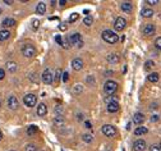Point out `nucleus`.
I'll return each instance as SVG.
<instances>
[{"mask_svg": "<svg viewBox=\"0 0 161 151\" xmlns=\"http://www.w3.org/2000/svg\"><path fill=\"white\" fill-rule=\"evenodd\" d=\"M101 37H102V40L107 44H115L119 41V36L114 31H111V29H105V31L101 33Z\"/></svg>", "mask_w": 161, "mask_h": 151, "instance_id": "1", "label": "nucleus"}, {"mask_svg": "<svg viewBox=\"0 0 161 151\" xmlns=\"http://www.w3.org/2000/svg\"><path fill=\"white\" fill-rule=\"evenodd\" d=\"M116 90H118V83H116L115 81H111V79H109V81H106L105 85H104V91H105L107 95L115 94Z\"/></svg>", "mask_w": 161, "mask_h": 151, "instance_id": "2", "label": "nucleus"}, {"mask_svg": "<svg viewBox=\"0 0 161 151\" xmlns=\"http://www.w3.org/2000/svg\"><path fill=\"white\" fill-rule=\"evenodd\" d=\"M22 54L25 55L26 58H33L35 55H36V49H35V46L29 45V44H26V45L22 47Z\"/></svg>", "mask_w": 161, "mask_h": 151, "instance_id": "3", "label": "nucleus"}, {"mask_svg": "<svg viewBox=\"0 0 161 151\" xmlns=\"http://www.w3.org/2000/svg\"><path fill=\"white\" fill-rule=\"evenodd\" d=\"M23 102H25L26 106H28V108H33L36 105V102H37V97H36V95L33 94H27L25 97H23Z\"/></svg>", "mask_w": 161, "mask_h": 151, "instance_id": "4", "label": "nucleus"}, {"mask_svg": "<svg viewBox=\"0 0 161 151\" xmlns=\"http://www.w3.org/2000/svg\"><path fill=\"white\" fill-rule=\"evenodd\" d=\"M68 42L70 44V45H78V46H82V36H80V33H72L68 36Z\"/></svg>", "mask_w": 161, "mask_h": 151, "instance_id": "5", "label": "nucleus"}, {"mask_svg": "<svg viewBox=\"0 0 161 151\" xmlns=\"http://www.w3.org/2000/svg\"><path fill=\"white\" fill-rule=\"evenodd\" d=\"M102 133L106 137H114L116 135V128L111 124H105V126H102Z\"/></svg>", "mask_w": 161, "mask_h": 151, "instance_id": "6", "label": "nucleus"}, {"mask_svg": "<svg viewBox=\"0 0 161 151\" xmlns=\"http://www.w3.org/2000/svg\"><path fill=\"white\" fill-rule=\"evenodd\" d=\"M125 26H127V20H125V18H123V17H118V18L115 19V23H114V29L118 32L123 31V29L125 28Z\"/></svg>", "mask_w": 161, "mask_h": 151, "instance_id": "7", "label": "nucleus"}, {"mask_svg": "<svg viewBox=\"0 0 161 151\" xmlns=\"http://www.w3.org/2000/svg\"><path fill=\"white\" fill-rule=\"evenodd\" d=\"M53 72L49 69V68H46V69L42 72V81H44V83H46V85H51L53 83V81H54V77H53Z\"/></svg>", "mask_w": 161, "mask_h": 151, "instance_id": "8", "label": "nucleus"}, {"mask_svg": "<svg viewBox=\"0 0 161 151\" xmlns=\"http://www.w3.org/2000/svg\"><path fill=\"white\" fill-rule=\"evenodd\" d=\"M119 109H120V105L116 100H110L107 102V111L109 113H116V111H119Z\"/></svg>", "mask_w": 161, "mask_h": 151, "instance_id": "9", "label": "nucleus"}, {"mask_svg": "<svg viewBox=\"0 0 161 151\" xmlns=\"http://www.w3.org/2000/svg\"><path fill=\"white\" fill-rule=\"evenodd\" d=\"M7 102H8V108H9V109H12V110H17L18 106H19L18 99H17L16 96H13V95L8 97V101H7Z\"/></svg>", "mask_w": 161, "mask_h": 151, "instance_id": "10", "label": "nucleus"}, {"mask_svg": "<svg viewBox=\"0 0 161 151\" xmlns=\"http://www.w3.org/2000/svg\"><path fill=\"white\" fill-rule=\"evenodd\" d=\"M146 147H147V145H146L145 140H137L133 143V150L134 151H145Z\"/></svg>", "mask_w": 161, "mask_h": 151, "instance_id": "11", "label": "nucleus"}, {"mask_svg": "<svg viewBox=\"0 0 161 151\" xmlns=\"http://www.w3.org/2000/svg\"><path fill=\"white\" fill-rule=\"evenodd\" d=\"M155 31H156V27H155V25H152V23H148V25H146L145 28H143V35H146V36H151V35L155 33Z\"/></svg>", "mask_w": 161, "mask_h": 151, "instance_id": "12", "label": "nucleus"}, {"mask_svg": "<svg viewBox=\"0 0 161 151\" xmlns=\"http://www.w3.org/2000/svg\"><path fill=\"white\" fill-rule=\"evenodd\" d=\"M72 68H73L74 70H80L83 68V60L80 58L73 59V61H72Z\"/></svg>", "mask_w": 161, "mask_h": 151, "instance_id": "13", "label": "nucleus"}, {"mask_svg": "<svg viewBox=\"0 0 161 151\" xmlns=\"http://www.w3.org/2000/svg\"><path fill=\"white\" fill-rule=\"evenodd\" d=\"M145 122V115L142 113H136L133 115V123L137 124V126H141V124Z\"/></svg>", "mask_w": 161, "mask_h": 151, "instance_id": "14", "label": "nucleus"}, {"mask_svg": "<svg viewBox=\"0 0 161 151\" xmlns=\"http://www.w3.org/2000/svg\"><path fill=\"white\" fill-rule=\"evenodd\" d=\"M37 115L38 117H44V115H46V113H47V106H46V104H44V102H41V104H38V106H37Z\"/></svg>", "mask_w": 161, "mask_h": 151, "instance_id": "15", "label": "nucleus"}, {"mask_svg": "<svg viewBox=\"0 0 161 151\" xmlns=\"http://www.w3.org/2000/svg\"><path fill=\"white\" fill-rule=\"evenodd\" d=\"M120 8H121V10L123 12H125V13H130V12L133 10V5H132V3H129V1L121 3Z\"/></svg>", "mask_w": 161, "mask_h": 151, "instance_id": "16", "label": "nucleus"}, {"mask_svg": "<svg viewBox=\"0 0 161 151\" xmlns=\"http://www.w3.org/2000/svg\"><path fill=\"white\" fill-rule=\"evenodd\" d=\"M1 26L3 27H13V26H16V19L13 18H5L4 20L1 22Z\"/></svg>", "mask_w": 161, "mask_h": 151, "instance_id": "17", "label": "nucleus"}, {"mask_svg": "<svg viewBox=\"0 0 161 151\" xmlns=\"http://www.w3.org/2000/svg\"><path fill=\"white\" fill-rule=\"evenodd\" d=\"M45 12H46V4H45L44 1H40L37 4V7H36V13L37 14H45Z\"/></svg>", "mask_w": 161, "mask_h": 151, "instance_id": "18", "label": "nucleus"}, {"mask_svg": "<svg viewBox=\"0 0 161 151\" xmlns=\"http://www.w3.org/2000/svg\"><path fill=\"white\" fill-rule=\"evenodd\" d=\"M141 14L143 18H151L152 16H153V10L150 9V8H143L141 10Z\"/></svg>", "mask_w": 161, "mask_h": 151, "instance_id": "19", "label": "nucleus"}, {"mask_svg": "<svg viewBox=\"0 0 161 151\" xmlns=\"http://www.w3.org/2000/svg\"><path fill=\"white\" fill-rule=\"evenodd\" d=\"M119 60H120V58H119L118 54H110V55H107V61H109L110 64H116V63H119Z\"/></svg>", "mask_w": 161, "mask_h": 151, "instance_id": "20", "label": "nucleus"}, {"mask_svg": "<svg viewBox=\"0 0 161 151\" xmlns=\"http://www.w3.org/2000/svg\"><path fill=\"white\" fill-rule=\"evenodd\" d=\"M9 37H10L9 29H1V31H0V41H5V40H8Z\"/></svg>", "mask_w": 161, "mask_h": 151, "instance_id": "21", "label": "nucleus"}, {"mask_svg": "<svg viewBox=\"0 0 161 151\" xmlns=\"http://www.w3.org/2000/svg\"><path fill=\"white\" fill-rule=\"evenodd\" d=\"M147 132H148V129L146 128V127H137L136 131H134V135L136 136H143V135H146Z\"/></svg>", "mask_w": 161, "mask_h": 151, "instance_id": "22", "label": "nucleus"}, {"mask_svg": "<svg viewBox=\"0 0 161 151\" xmlns=\"http://www.w3.org/2000/svg\"><path fill=\"white\" fill-rule=\"evenodd\" d=\"M7 69L10 73H14L17 70V63H16V61H8V63H7Z\"/></svg>", "mask_w": 161, "mask_h": 151, "instance_id": "23", "label": "nucleus"}, {"mask_svg": "<svg viewBox=\"0 0 161 151\" xmlns=\"http://www.w3.org/2000/svg\"><path fill=\"white\" fill-rule=\"evenodd\" d=\"M159 73H150V74H148V77H147V79L150 82H152V83H156L157 81H159Z\"/></svg>", "mask_w": 161, "mask_h": 151, "instance_id": "24", "label": "nucleus"}, {"mask_svg": "<svg viewBox=\"0 0 161 151\" xmlns=\"http://www.w3.org/2000/svg\"><path fill=\"white\" fill-rule=\"evenodd\" d=\"M37 131H38V128L36 126H29L28 128H27V135H28V136H33L35 133H37Z\"/></svg>", "mask_w": 161, "mask_h": 151, "instance_id": "25", "label": "nucleus"}, {"mask_svg": "<svg viewBox=\"0 0 161 151\" xmlns=\"http://www.w3.org/2000/svg\"><path fill=\"white\" fill-rule=\"evenodd\" d=\"M25 151H37V146L35 143H29L25 147Z\"/></svg>", "mask_w": 161, "mask_h": 151, "instance_id": "26", "label": "nucleus"}, {"mask_svg": "<svg viewBox=\"0 0 161 151\" xmlns=\"http://www.w3.org/2000/svg\"><path fill=\"white\" fill-rule=\"evenodd\" d=\"M92 22H93V18H92L91 16H87L85 19H83V23H85L86 26H91V25H92Z\"/></svg>", "mask_w": 161, "mask_h": 151, "instance_id": "27", "label": "nucleus"}, {"mask_svg": "<svg viewBox=\"0 0 161 151\" xmlns=\"http://www.w3.org/2000/svg\"><path fill=\"white\" fill-rule=\"evenodd\" d=\"M61 76H63V72H61V69H56V73H55V82H59L60 81V78H61Z\"/></svg>", "mask_w": 161, "mask_h": 151, "instance_id": "28", "label": "nucleus"}, {"mask_svg": "<svg viewBox=\"0 0 161 151\" xmlns=\"http://www.w3.org/2000/svg\"><path fill=\"white\" fill-rule=\"evenodd\" d=\"M78 17H79L78 13H73V14H72V16L69 17V19H68V20H69V23H73V22H76V20L78 19Z\"/></svg>", "mask_w": 161, "mask_h": 151, "instance_id": "29", "label": "nucleus"}, {"mask_svg": "<svg viewBox=\"0 0 161 151\" xmlns=\"http://www.w3.org/2000/svg\"><path fill=\"white\" fill-rule=\"evenodd\" d=\"M153 66H155L153 61H152V60H147V61L145 63V69H146V70H148V69H151V68L153 67Z\"/></svg>", "mask_w": 161, "mask_h": 151, "instance_id": "30", "label": "nucleus"}, {"mask_svg": "<svg viewBox=\"0 0 161 151\" xmlns=\"http://www.w3.org/2000/svg\"><path fill=\"white\" fill-rule=\"evenodd\" d=\"M54 123H55V124H63V123H64V118H63L61 115H58V117L54 119Z\"/></svg>", "mask_w": 161, "mask_h": 151, "instance_id": "31", "label": "nucleus"}, {"mask_svg": "<svg viewBox=\"0 0 161 151\" xmlns=\"http://www.w3.org/2000/svg\"><path fill=\"white\" fill-rule=\"evenodd\" d=\"M82 140L85 142H92V136L91 135H83L82 136Z\"/></svg>", "mask_w": 161, "mask_h": 151, "instance_id": "32", "label": "nucleus"}, {"mask_svg": "<svg viewBox=\"0 0 161 151\" xmlns=\"http://www.w3.org/2000/svg\"><path fill=\"white\" fill-rule=\"evenodd\" d=\"M38 25H40V22H38L37 19H33V20H32V29L36 31V29L38 28Z\"/></svg>", "mask_w": 161, "mask_h": 151, "instance_id": "33", "label": "nucleus"}, {"mask_svg": "<svg viewBox=\"0 0 161 151\" xmlns=\"http://www.w3.org/2000/svg\"><path fill=\"white\" fill-rule=\"evenodd\" d=\"M155 46H156L159 50H161V37L156 38V41H155Z\"/></svg>", "mask_w": 161, "mask_h": 151, "instance_id": "34", "label": "nucleus"}, {"mask_svg": "<svg viewBox=\"0 0 161 151\" xmlns=\"http://www.w3.org/2000/svg\"><path fill=\"white\" fill-rule=\"evenodd\" d=\"M55 41L59 44V45H63V37L60 36V35H58V36L55 37Z\"/></svg>", "mask_w": 161, "mask_h": 151, "instance_id": "35", "label": "nucleus"}, {"mask_svg": "<svg viewBox=\"0 0 161 151\" xmlns=\"http://www.w3.org/2000/svg\"><path fill=\"white\" fill-rule=\"evenodd\" d=\"M150 151H161L159 145H152V146L150 147Z\"/></svg>", "mask_w": 161, "mask_h": 151, "instance_id": "36", "label": "nucleus"}, {"mask_svg": "<svg viewBox=\"0 0 161 151\" xmlns=\"http://www.w3.org/2000/svg\"><path fill=\"white\" fill-rule=\"evenodd\" d=\"M61 79H63V81H64V82H67L68 79H69V74H68L67 72H64V73H63V77H61Z\"/></svg>", "mask_w": 161, "mask_h": 151, "instance_id": "37", "label": "nucleus"}, {"mask_svg": "<svg viewBox=\"0 0 161 151\" xmlns=\"http://www.w3.org/2000/svg\"><path fill=\"white\" fill-rule=\"evenodd\" d=\"M146 3L150 5H156V4H159V0H147Z\"/></svg>", "mask_w": 161, "mask_h": 151, "instance_id": "38", "label": "nucleus"}, {"mask_svg": "<svg viewBox=\"0 0 161 151\" xmlns=\"http://www.w3.org/2000/svg\"><path fill=\"white\" fill-rule=\"evenodd\" d=\"M4 77H5V70L3 69V68H0V81L4 79Z\"/></svg>", "mask_w": 161, "mask_h": 151, "instance_id": "39", "label": "nucleus"}, {"mask_svg": "<svg viewBox=\"0 0 161 151\" xmlns=\"http://www.w3.org/2000/svg\"><path fill=\"white\" fill-rule=\"evenodd\" d=\"M82 90L83 88H82V86L80 85H76V87H74V91H76V92H80Z\"/></svg>", "mask_w": 161, "mask_h": 151, "instance_id": "40", "label": "nucleus"}, {"mask_svg": "<svg viewBox=\"0 0 161 151\" xmlns=\"http://www.w3.org/2000/svg\"><path fill=\"white\" fill-rule=\"evenodd\" d=\"M85 127H86V128H87V129H91V128H92V124H91V122H88V120H86V122H85Z\"/></svg>", "mask_w": 161, "mask_h": 151, "instance_id": "41", "label": "nucleus"}, {"mask_svg": "<svg viewBox=\"0 0 161 151\" xmlns=\"http://www.w3.org/2000/svg\"><path fill=\"white\" fill-rule=\"evenodd\" d=\"M156 120H159V115H153L151 118V122H156Z\"/></svg>", "mask_w": 161, "mask_h": 151, "instance_id": "42", "label": "nucleus"}, {"mask_svg": "<svg viewBox=\"0 0 161 151\" xmlns=\"http://www.w3.org/2000/svg\"><path fill=\"white\" fill-rule=\"evenodd\" d=\"M59 29H61V31H65V29H67V26H65V25L59 26Z\"/></svg>", "mask_w": 161, "mask_h": 151, "instance_id": "43", "label": "nucleus"}, {"mask_svg": "<svg viewBox=\"0 0 161 151\" xmlns=\"http://www.w3.org/2000/svg\"><path fill=\"white\" fill-rule=\"evenodd\" d=\"M4 3H5V4H8V5L13 4V1H12V0H4Z\"/></svg>", "mask_w": 161, "mask_h": 151, "instance_id": "44", "label": "nucleus"}, {"mask_svg": "<svg viewBox=\"0 0 161 151\" xmlns=\"http://www.w3.org/2000/svg\"><path fill=\"white\" fill-rule=\"evenodd\" d=\"M59 4H60V5H65V4H67V1H65V0H60V1H59Z\"/></svg>", "mask_w": 161, "mask_h": 151, "instance_id": "45", "label": "nucleus"}, {"mask_svg": "<svg viewBox=\"0 0 161 151\" xmlns=\"http://www.w3.org/2000/svg\"><path fill=\"white\" fill-rule=\"evenodd\" d=\"M78 119H79V120H82V119H83V115H82V114H80V115L78 114Z\"/></svg>", "mask_w": 161, "mask_h": 151, "instance_id": "46", "label": "nucleus"}, {"mask_svg": "<svg viewBox=\"0 0 161 151\" xmlns=\"http://www.w3.org/2000/svg\"><path fill=\"white\" fill-rule=\"evenodd\" d=\"M1 138H3V132L0 131V141H1Z\"/></svg>", "mask_w": 161, "mask_h": 151, "instance_id": "47", "label": "nucleus"}, {"mask_svg": "<svg viewBox=\"0 0 161 151\" xmlns=\"http://www.w3.org/2000/svg\"><path fill=\"white\" fill-rule=\"evenodd\" d=\"M159 147H160V150H161V142H160V145H159Z\"/></svg>", "mask_w": 161, "mask_h": 151, "instance_id": "48", "label": "nucleus"}, {"mask_svg": "<svg viewBox=\"0 0 161 151\" xmlns=\"http://www.w3.org/2000/svg\"><path fill=\"white\" fill-rule=\"evenodd\" d=\"M0 14H1V9H0Z\"/></svg>", "mask_w": 161, "mask_h": 151, "instance_id": "49", "label": "nucleus"}, {"mask_svg": "<svg viewBox=\"0 0 161 151\" xmlns=\"http://www.w3.org/2000/svg\"><path fill=\"white\" fill-rule=\"evenodd\" d=\"M0 106H1V101H0Z\"/></svg>", "mask_w": 161, "mask_h": 151, "instance_id": "50", "label": "nucleus"}, {"mask_svg": "<svg viewBox=\"0 0 161 151\" xmlns=\"http://www.w3.org/2000/svg\"><path fill=\"white\" fill-rule=\"evenodd\" d=\"M10 151H14V150H10Z\"/></svg>", "mask_w": 161, "mask_h": 151, "instance_id": "51", "label": "nucleus"}, {"mask_svg": "<svg viewBox=\"0 0 161 151\" xmlns=\"http://www.w3.org/2000/svg\"><path fill=\"white\" fill-rule=\"evenodd\" d=\"M63 151H64V150H63Z\"/></svg>", "mask_w": 161, "mask_h": 151, "instance_id": "52", "label": "nucleus"}]
</instances>
